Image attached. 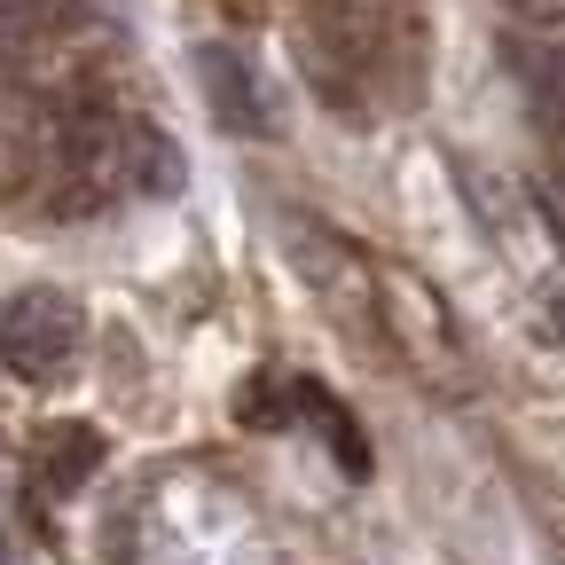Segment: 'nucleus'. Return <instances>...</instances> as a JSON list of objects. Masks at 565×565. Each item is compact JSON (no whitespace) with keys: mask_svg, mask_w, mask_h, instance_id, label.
Masks as SVG:
<instances>
[{"mask_svg":"<svg viewBox=\"0 0 565 565\" xmlns=\"http://www.w3.org/2000/svg\"><path fill=\"white\" fill-rule=\"evenodd\" d=\"M79 345H87V315H79L71 291L32 282V291H17L0 307V362H9L24 385H63L79 370Z\"/></svg>","mask_w":565,"mask_h":565,"instance_id":"obj_1","label":"nucleus"},{"mask_svg":"<svg viewBox=\"0 0 565 565\" xmlns=\"http://www.w3.org/2000/svg\"><path fill=\"white\" fill-rule=\"evenodd\" d=\"M118 189H126V126L103 110H71L55 126V204L71 221H87Z\"/></svg>","mask_w":565,"mask_h":565,"instance_id":"obj_2","label":"nucleus"},{"mask_svg":"<svg viewBox=\"0 0 565 565\" xmlns=\"http://www.w3.org/2000/svg\"><path fill=\"white\" fill-rule=\"evenodd\" d=\"M196 79H204V103L212 118H221L228 134H259L267 110H259V87H252V71L236 47H196Z\"/></svg>","mask_w":565,"mask_h":565,"instance_id":"obj_3","label":"nucleus"},{"mask_svg":"<svg viewBox=\"0 0 565 565\" xmlns=\"http://www.w3.org/2000/svg\"><path fill=\"white\" fill-rule=\"evenodd\" d=\"M126 189H141V196H173L181 189V150L158 126H126Z\"/></svg>","mask_w":565,"mask_h":565,"instance_id":"obj_4","label":"nucleus"},{"mask_svg":"<svg viewBox=\"0 0 565 565\" xmlns=\"http://www.w3.org/2000/svg\"><path fill=\"white\" fill-rule=\"evenodd\" d=\"M103 463V440L87 433V424H55V433L40 440V479L47 487H87Z\"/></svg>","mask_w":565,"mask_h":565,"instance_id":"obj_5","label":"nucleus"},{"mask_svg":"<svg viewBox=\"0 0 565 565\" xmlns=\"http://www.w3.org/2000/svg\"><path fill=\"white\" fill-rule=\"evenodd\" d=\"M40 134L24 126V118H0V204H9V196H24L32 181H40Z\"/></svg>","mask_w":565,"mask_h":565,"instance_id":"obj_6","label":"nucleus"},{"mask_svg":"<svg viewBox=\"0 0 565 565\" xmlns=\"http://www.w3.org/2000/svg\"><path fill=\"white\" fill-rule=\"evenodd\" d=\"M299 401H307V416H315V424H322V433H330V448H338V463H345L353 479H362V471H370V448H362V433H353V424H345V408H338L330 393H315V385H307Z\"/></svg>","mask_w":565,"mask_h":565,"instance_id":"obj_7","label":"nucleus"},{"mask_svg":"<svg viewBox=\"0 0 565 565\" xmlns=\"http://www.w3.org/2000/svg\"><path fill=\"white\" fill-rule=\"evenodd\" d=\"M534 110H542L550 126H565V47H550V55L534 63Z\"/></svg>","mask_w":565,"mask_h":565,"instance_id":"obj_8","label":"nucleus"},{"mask_svg":"<svg viewBox=\"0 0 565 565\" xmlns=\"http://www.w3.org/2000/svg\"><path fill=\"white\" fill-rule=\"evenodd\" d=\"M503 9H511L519 24H542V32H557V24H565V0H503Z\"/></svg>","mask_w":565,"mask_h":565,"instance_id":"obj_9","label":"nucleus"},{"mask_svg":"<svg viewBox=\"0 0 565 565\" xmlns=\"http://www.w3.org/2000/svg\"><path fill=\"white\" fill-rule=\"evenodd\" d=\"M557 330H565V299H557Z\"/></svg>","mask_w":565,"mask_h":565,"instance_id":"obj_10","label":"nucleus"},{"mask_svg":"<svg viewBox=\"0 0 565 565\" xmlns=\"http://www.w3.org/2000/svg\"><path fill=\"white\" fill-rule=\"evenodd\" d=\"M557 565H565V534H557Z\"/></svg>","mask_w":565,"mask_h":565,"instance_id":"obj_11","label":"nucleus"}]
</instances>
